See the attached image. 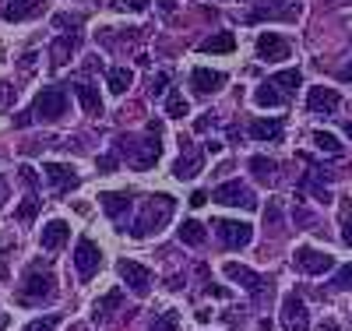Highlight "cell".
Instances as JSON below:
<instances>
[{"label": "cell", "instance_id": "obj_11", "mask_svg": "<svg viewBox=\"0 0 352 331\" xmlns=\"http://www.w3.org/2000/svg\"><path fill=\"white\" fill-rule=\"evenodd\" d=\"M289 53H292V43L285 36H275V32L257 36V56L264 64H282V60H289Z\"/></svg>", "mask_w": 352, "mask_h": 331}, {"label": "cell", "instance_id": "obj_36", "mask_svg": "<svg viewBox=\"0 0 352 331\" xmlns=\"http://www.w3.org/2000/svg\"><path fill=\"white\" fill-rule=\"evenodd\" d=\"M56 324H60V317H56V314H50V317H43V321H32V324H28L25 331H53Z\"/></svg>", "mask_w": 352, "mask_h": 331}, {"label": "cell", "instance_id": "obj_44", "mask_svg": "<svg viewBox=\"0 0 352 331\" xmlns=\"http://www.w3.org/2000/svg\"><path fill=\"white\" fill-rule=\"evenodd\" d=\"M338 78H342V81H352V64H345V67L338 71Z\"/></svg>", "mask_w": 352, "mask_h": 331}, {"label": "cell", "instance_id": "obj_23", "mask_svg": "<svg viewBox=\"0 0 352 331\" xmlns=\"http://www.w3.org/2000/svg\"><path fill=\"white\" fill-rule=\"evenodd\" d=\"M254 103H257L261 109H275V106H282V103H285V96L278 92V88H275L272 81H264V85H257V92H254Z\"/></svg>", "mask_w": 352, "mask_h": 331}, {"label": "cell", "instance_id": "obj_13", "mask_svg": "<svg viewBox=\"0 0 352 331\" xmlns=\"http://www.w3.org/2000/svg\"><path fill=\"white\" fill-rule=\"evenodd\" d=\"M43 173H46L50 187H53L56 194H67V191H74V187H78V173H74L71 166H64V162H46V166H43Z\"/></svg>", "mask_w": 352, "mask_h": 331}, {"label": "cell", "instance_id": "obj_43", "mask_svg": "<svg viewBox=\"0 0 352 331\" xmlns=\"http://www.w3.org/2000/svg\"><path fill=\"white\" fill-rule=\"evenodd\" d=\"M204 292H208V296H219V299H222V296H229V292H226L222 286H208V289H204Z\"/></svg>", "mask_w": 352, "mask_h": 331}, {"label": "cell", "instance_id": "obj_45", "mask_svg": "<svg viewBox=\"0 0 352 331\" xmlns=\"http://www.w3.org/2000/svg\"><path fill=\"white\" fill-rule=\"evenodd\" d=\"M4 201H8V184L0 180V208H4Z\"/></svg>", "mask_w": 352, "mask_h": 331}, {"label": "cell", "instance_id": "obj_10", "mask_svg": "<svg viewBox=\"0 0 352 331\" xmlns=\"http://www.w3.org/2000/svg\"><path fill=\"white\" fill-rule=\"evenodd\" d=\"M282 328L285 331H310V310L296 292H289L282 299Z\"/></svg>", "mask_w": 352, "mask_h": 331}, {"label": "cell", "instance_id": "obj_7", "mask_svg": "<svg viewBox=\"0 0 352 331\" xmlns=\"http://www.w3.org/2000/svg\"><path fill=\"white\" fill-rule=\"evenodd\" d=\"M116 272H120L124 286H127V289H131L134 296H148V292H152V272H148V268H144V264L120 257V261H116Z\"/></svg>", "mask_w": 352, "mask_h": 331}, {"label": "cell", "instance_id": "obj_27", "mask_svg": "<svg viewBox=\"0 0 352 331\" xmlns=\"http://www.w3.org/2000/svg\"><path fill=\"white\" fill-rule=\"evenodd\" d=\"M232 50H236V36L232 32H219L201 46V53H232Z\"/></svg>", "mask_w": 352, "mask_h": 331}, {"label": "cell", "instance_id": "obj_6", "mask_svg": "<svg viewBox=\"0 0 352 331\" xmlns=\"http://www.w3.org/2000/svg\"><path fill=\"white\" fill-rule=\"evenodd\" d=\"M222 272L232 279V282H236V286H243L254 299H264V296H272V279H261L257 272H250V268H243V264H236V261H229L226 268H222Z\"/></svg>", "mask_w": 352, "mask_h": 331}, {"label": "cell", "instance_id": "obj_40", "mask_svg": "<svg viewBox=\"0 0 352 331\" xmlns=\"http://www.w3.org/2000/svg\"><path fill=\"white\" fill-rule=\"evenodd\" d=\"M120 8H131V11H148V0H120Z\"/></svg>", "mask_w": 352, "mask_h": 331}, {"label": "cell", "instance_id": "obj_18", "mask_svg": "<svg viewBox=\"0 0 352 331\" xmlns=\"http://www.w3.org/2000/svg\"><path fill=\"white\" fill-rule=\"evenodd\" d=\"M282 131H285V124L278 116L275 120H250V127H247V134L254 141H282Z\"/></svg>", "mask_w": 352, "mask_h": 331}, {"label": "cell", "instance_id": "obj_25", "mask_svg": "<svg viewBox=\"0 0 352 331\" xmlns=\"http://www.w3.org/2000/svg\"><path fill=\"white\" fill-rule=\"evenodd\" d=\"M197 173H201V156H197V152L180 156V159H176V166H173V176H176V180H194Z\"/></svg>", "mask_w": 352, "mask_h": 331}, {"label": "cell", "instance_id": "obj_15", "mask_svg": "<svg viewBox=\"0 0 352 331\" xmlns=\"http://www.w3.org/2000/svg\"><path fill=\"white\" fill-rule=\"evenodd\" d=\"M190 85L197 96H215L219 88L226 85V74L222 71H208V67H194L190 71Z\"/></svg>", "mask_w": 352, "mask_h": 331}, {"label": "cell", "instance_id": "obj_14", "mask_svg": "<svg viewBox=\"0 0 352 331\" xmlns=\"http://www.w3.org/2000/svg\"><path fill=\"white\" fill-rule=\"evenodd\" d=\"M342 106V96L335 92V88H324V85H314L307 92V109L310 113H335Z\"/></svg>", "mask_w": 352, "mask_h": 331}, {"label": "cell", "instance_id": "obj_8", "mask_svg": "<svg viewBox=\"0 0 352 331\" xmlns=\"http://www.w3.org/2000/svg\"><path fill=\"white\" fill-rule=\"evenodd\" d=\"M215 233L229 250H240L254 239V226L250 222H236V219H215Z\"/></svg>", "mask_w": 352, "mask_h": 331}, {"label": "cell", "instance_id": "obj_2", "mask_svg": "<svg viewBox=\"0 0 352 331\" xmlns=\"http://www.w3.org/2000/svg\"><path fill=\"white\" fill-rule=\"evenodd\" d=\"M116 156H127L134 169H152L162 156V138H138V141H127V138H116Z\"/></svg>", "mask_w": 352, "mask_h": 331}, {"label": "cell", "instance_id": "obj_46", "mask_svg": "<svg viewBox=\"0 0 352 331\" xmlns=\"http://www.w3.org/2000/svg\"><path fill=\"white\" fill-rule=\"evenodd\" d=\"M345 134H349V138H352V124H345Z\"/></svg>", "mask_w": 352, "mask_h": 331}, {"label": "cell", "instance_id": "obj_16", "mask_svg": "<svg viewBox=\"0 0 352 331\" xmlns=\"http://www.w3.org/2000/svg\"><path fill=\"white\" fill-rule=\"evenodd\" d=\"M71 239V226L64 222V219H53V222H46L43 226V236H39V247L43 250H60L64 244Z\"/></svg>", "mask_w": 352, "mask_h": 331}, {"label": "cell", "instance_id": "obj_9", "mask_svg": "<svg viewBox=\"0 0 352 331\" xmlns=\"http://www.w3.org/2000/svg\"><path fill=\"white\" fill-rule=\"evenodd\" d=\"M292 264H296L303 275H324V272H331V268H335V257L324 254V250H314V247H296Z\"/></svg>", "mask_w": 352, "mask_h": 331}, {"label": "cell", "instance_id": "obj_30", "mask_svg": "<svg viewBox=\"0 0 352 331\" xmlns=\"http://www.w3.org/2000/svg\"><path fill=\"white\" fill-rule=\"evenodd\" d=\"M39 204H43V201H39V194H28V197H25V201L18 204L14 219H18V222H32V219L39 215Z\"/></svg>", "mask_w": 352, "mask_h": 331}, {"label": "cell", "instance_id": "obj_33", "mask_svg": "<svg viewBox=\"0 0 352 331\" xmlns=\"http://www.w3.org/2000/svg\"><path fill=\"white\" fill-rule=\"evenodd\" d=\"M176 324H180V314H176V310H166L162 317H155L152 331H176Z\"/></svg>", "mask_w": 352, "mask_h": 331}, {"label": "cell", "instance_id": "obj_20", "mask_svg": "<svg viewBox=\"0 0 352 331\" xmlns=\"http://www.w3.org/2000/svg\"><path fill=\"white\" fill-rule=\"evenodd\" d=\"M120 299H124V296H120V289H109L102 299H96V303H92V321H96V324H102L116 307H120Z\"/></svg>", "mask_w": 352, "mask_h": 331}, {"label": "cell", "instance_id": "obj_38", "mask_svg": "<svg viewBox=\"0 0 352 331\" xmlns=\"http://www.w3.org/2000/svg\"><path fill=\"white\" fill-rule=\"evenodd\" d=\"M116 159H120V156H116V152H109V156H99L96 169H99V173H116Z\"/></svg>", "mask_w": 352, "mask_h": 331}, {"label": "cell", "instance_id": "obj_39", "mask_svg": "<svg viewBox=\"0 0 352 331\" xmlns=\"http://www.w3.org/2000/svg\"><path fill=\"white\" fill-rule=\"evenodd\" d=\"M166 88H169V74H155V81H152V96H166Z\"/></svg>", "mask_w": 352, "mask_h": 331}, {"label": "cell", "instance_id": "obj_22", "mask_svg": "<svg viewBox=\"0 0 352 331\" xmlns=\"http://www.w3.org/2000/svg\"><path fill=\"white\" fill-rule=\"evenodd\" d=\"M39 8H43V0H11V4L4 8V18L8 21H25V18H32Z\"/></svg>", "mask_w": 352, "mask_h": 331}, {"label": "cell", "instance_id": "obj_19", "mask_svg": "<svg viewBox=\"0 0 352 331\" xmlns=\"http://www.w3.org/2000/svg\"><path fill=\"white\" fill-rule=\"evenodd\" d=\"M99 204H102V212L109 219H124L131 212V194H120V191H106L99 194Z\"/></svg>", "mask_w": 352, "mask_h": 331}, {"label": "cell", "instance_id": "obj_32", "mask_svg": "<svg viewBox=\"0 0 352 331\" xmlns=\"http://www.w3.org/2000/svg\"><path fill=\"white\" fill-rule=\"evenodd\" d=\"M187 109H190V106H187V99H184L180 92H169V96H166V116L184 120V116H187Z\"/></svg>", "mask_w": 352, "mask_h": 331}, {"label": "cell", "instance_id": "obj_37", "mask_svg": "<svg viewBox=\"0 0 352 331\" xmlns=\"http://www.w3.org/2000/svg\"><path fill=\"white\" fill-rule=\"evenodd\" d=\"M335 289H352V264H342L335 275Z\"/></svg>", "mask_w": 352, "mask_h": 331}, {"label": "cell", "instance_id": "obj_4", "mask_svg": "<svg viewBox=\"0 0 352 331\" xmlns=\"http://www.w3.org/2000/svg\"><path fill=\"white\" fill-rule=\"evenodd\" d=\"M64 113H67V88L64 85H46L32 103V116L43 120V124H53V120H60Z\"/></svg>", "mask_w": 352, "mask_h": 331}, {"label": "cell", "instance_id": "obj_12", "mask_svg": "<svg viewBox=\"0 0 352 331\" xmlns=\"http://www.w3.org/2000/svg\"><path fill=\"white\" fill-rule=\"evenodd\" d=\"M99 264H102V250L96 247V239L81 236V239H78V250H74V268H78V275H81V279H92V275L99 272Z\"/></svg>", "mask_w": 352, "mask_h": 331}, {"label": "cell", "instance_id": "obj_35", "mask_svg": "<svg viewBox=\"0 0 352 331\" xmlns=\"http://www.w3.org/2000/svg\"><path fill=\"white\" fill-rule=\"evenodd\" d=\"M342 239L352 247V208H349V201H342Z\"/></svg>", "mask_w": 352, "mask_h": 331}, {"label": "cell", "instance_id": "obj_29", "mask_svg": "<svg viewBox=\"0 0 352 331\" xmlns=\"http://www.w3.org/2000/svg\"><path fill=\"white\" fill-rule=\"evenodd\" d=\"M310 138H314V145H317L324 156H342V141H338L331 131H314Z\"/></svg>", "mask_w": 352, "mask_h": 331}, {"label": "cell", "instance_id": "obj_31", "mask_svg": "<svg viewBox=\"0 0 352 331\" xmlns=\"http://www.w3.org/2000/svg\"><path fill=\"white\" fill-rule=\"evenodd\" d=\"M250 173L261 180V184H268V180H275V162L264 159V156H254L250 159Z\"/></svg>", "mask_w": 352, "mask_h": 331}, {"label": "cell", "instance_id": "obj_34", "mask_svg": "<svg viewBox=\"0 0 352 331\" xmlns=\"http://www.w3.org/2000/svg\"><path fill=\"white\" fill-rule=\"evenodd\" d=\"M78 39H60V43H53V67H60L64 60H67V50L74 46Z\"/></svg>", "mask_w": 352, "mask_h": 331}, {"label": "cell", "instance_id": "obj_41", "mask_svg": "<svg viewBox=\"0 0 352 331\" xmlns=\"http://www.w3.org/2000/svg\"><path fill=\"white\" fill-rule=\"evenodd\" d=\"M204 204H208V194H204V191H194V194H190V208H204Z\"/></svg>", "mask_w": 352, "mask_h": 331}, {"label": "cell", "instance_id": "obj_5", "mask_svg": "<svg viewBox=\"0 0 352 331\" xmlns=\"http://www.w3.org/2000/svg\"><path fill=\"white\" fill-rule=\"evenodd\" d=\"M212 201L215 204H229V208H243V212H254L257 208V194L247 184H240V180H226V184H219L212 191Z\"/></svg>", "mask_w": 352, "mask_h": 331}, {"label": "cell", "instance_id": "obj_42", "mask_svg": "<svg viewBox=\"0 0 352 331\" xmlns=\"http://www.w3.org/2000/svg\"><path fill=\"white\" fill-rule=\"evenodd\" d=\"M21 180H25V184H28V187H36V173H32V169H28V166L21 169Z\"/></svg>", "mask_w": 352, "mask_h": 331}, {"label": "cell", "instance_id": "obj_47", "mask_svg": "<svg viewBox=\"0 0 352 331\" xmlns=\"http://www.w3.org/2000/svg\"><path fill=\"white\" fill-rule=\"evenodd\" d=\"M0 324H4V317H0Z\"/></svg>", "mask_w": 352, "mask_h": 331}, {"label": "cell", "instance_id": "obj_17", "mask_svg": "<svg viewBox=\"0 0 352 331\" xmlns=\"http://www.w3.org/2000/svg\"><path fill=\"white\" fill-rule=\"evenodd\" d=\"M303 14V0H275L272 8L254 11L250 18H282V21H296Z\"/></svg>", "mask_w": 352, "mask_h": 331}, {"label": "cell", "instance_id": "obj_26", "mask_svg": "<svg viewBox=\"0 0 352 331\" xmlns=\"http://www.w3.org/2000/svg\"><path fill=\"white\" fill-rule=\"evenodd\" d=\"M204 236H208L204 222H197V219H187V222H180V239H184V244H190V247H201V244H204Z\"/></svg>", "mask_w": 352, "mask_h": 331}, {"label": "cell", "instance_id": "obj_28", "mask_svg": "<svg viewBox=\"0 0 352 331\" xmlns=\"http://www.w3.org/2000/svg\"><path fill=\"white\" fill-rule=\"evenodd\" d=\"M106 78H109V92H113V96H124L127 88H131V81H134V74H131L127 67H113Z\"/></svg>", "mask_w": 352, "mask_h": 331}, {"label": "cell", "instance_id": "obj_1", "mask_svg": "<svg viewBox=\"0 0 352 331\" xmlns=\"http://www.w3.org/2000/svg\"><path fill=\"white\" fill-rule=\"evenodd\" d=\"M173 208H176V201L169 194H152L148 204H144V212H141V219L131 226V236L134 239H144V236H152V233H162V226L173 215Z\"/></svg>", "mask_w": 352, "mask_h": 331}, {"label": "cell", "instance_id": "obj_3", "mask_svg": "<svg viewBox=\"0 0 352 331\" xmlns=\"http://www.w3.org/2000/svg\"><path fill=\"white\" fill-rule=\"evenodd\" d=\"M56 292V282H53V272H46V268L32 264L21 279V289H18V299L21 303H39V299H50Z\"/></svg>", "mask_w": 352, "mask_h": 331}, {"label": "cell", "instance_id": "obj_24", "mask_svg": "<svg viewBox=\"0 0 352 331\" xmlns=\"http://www.w3.org/2000/svg\"><path fill=\"white\" fill-rule=\"evenodd\" d=\"M272 85L278 88L282 96H292V92H300V85H303V74H300L296 67H289V71H278V74L272 78Z\"/></svg>", "mask_w": 352, "mask_h": 331}, {"label": "cell", "instance_id": "obj_21", "mask_svg": "<svg viewBox=\"0 0 352 331\" xmlns=\"http://www.w3.org/2000/svg\"><path fill=\"white\" fill-rule=\"evenodd\" d=\"M74 96H78V103L85 106V113H99V109H102L99 88H92L88 81H74Z\"/></svg>", "mask_w": 352, "mask_h": 331}]
</instances>
